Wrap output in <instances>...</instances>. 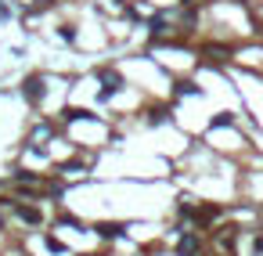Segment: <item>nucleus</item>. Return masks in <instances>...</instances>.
I'll return each mask as SVG.
<instances>
[{
  "mask_svg": "<svg viewBox=\"0 0 263 256\" xmlns=\"http://www.w3.org/2000/svg\"><path fill=\"white\" fill-rule=\"evenodd\" d=\"M256 253H263V235H256Z\"/></svg>",
  "mask_w": 263,
  "mask_h": 256,
  "instance_id": "39448f33",
  "label": "nucleus"
},
{
  "mask_svg": "<svg viewBox=\"0 0 263 256\" xmlns=\"http://www.w3.org/2000/svg\"><path fill=\"white\" fill-rule=\"evenodd\" d=\"M231 123H234V116H231V112H220V116L213 119V126H231Z\"/></svg>",
  "mask_w": 263,
  "mask_h": 256,
  "instance_id": "20e7f679",
  "label": "nucleus"
},
{
  "mask_svg": "<svg viewBox=\"0 0 263 256\" xmlns=\"http://www.w3.org/2000/svg\"><path fill=\"white\" fill-rule=\"evenodd\" d=\"M22 94H25L29 105H40V98H43V76H25L22 79Z\"/></svg>",
  "mask_w": 263,
  "mask_h": 256,
  "instance_id": "f257e3e1",
  "label": "nucleus"
},
{
  "mask_svg": "<svg viewBox=\"0 0 263 256\" xmlns=\"http://www.w3.org/2000/svg\"><path fill=\"white\" fill-rule=\"evenodd\" d=\"M177 253H180V256H195V253H198V238H195V235H184L180 245H177Z\"/></svg>",
  "mask_w": 263,
  "mask_h": 256,
  "instance_id": "f03ea898",
  "label": "nucleus"
},
{
  "mask_svg": "<svg viewBox=\"0 0 263 256\" xmlns=\"http://www.w3.org/2000/svg\"><path fill=\"white\" fill-rule=\"evenodd\" d=\"M97 235H101V238H119L123 227L119 224H101V227H97Z\"/></svg>",
  "mask_w": 263,
  "mask_h": 256,
  "instance_id": "7ed1b4c3",
  "label": "nucleus"
}]
</instances>
